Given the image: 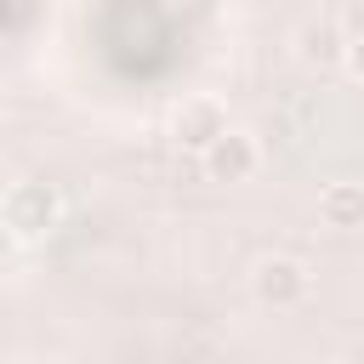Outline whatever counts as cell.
Here are the masks:
<instances>
[{"mask_svg":"<svg viewBox=\"0 0 364 364\" xmlns=\"http://www.w3.org/2000/svg\"><path fill=\"white\" fill-rule=\"evenodd\" d=\"M0 216H6V233H11L17 245H28V239H46V233L57 228L63 199H57V188H51V182H11V188H6Z\"/></svg>","mask_w":364,"mask_h":364,"instance_id":"6da1fadb","label":"cell"},{"mask_svg":"<svg viewBox=\"0 0 364 364\" xmlns=\"http://www.w3.org/2000/svg\"><path fill=\"white\" fill-rule=\"evenodd\" d=\"M250 290H256V301H262V307L284 313V307H301V301H307L313 273H307L296 256H262V262H256V273H250Z\"/></svg>","mask_w":364,"mask_h":364,"instance_id":"7a4b0ae2","label":"cell"},{"mask_svg":"<svg viewBox=\"0 0 364 364\" xmlns=\"http://www.w3.org/2000/svg\"><path fill=\"white\" fill-rule=\"evenodd\" d=\"M256 165H262V148H256V136H250V131H228V136H216V142L199 154L205 182H222V188L250 182V176H256Z\"/></svg>","mask_w":364,"mask_h":364,"instance_id":"3957f363","label":"cell"},{"mask_svg":"<svg viewBox=\"0 0 364 364\" xmlns=\"http://www.w3.org/2000/svg\"><path fill=\"white\" fill-rule=\"evenodd\" d=\"M233 125H228V114H222V102L216 97H182L176 102V114H171V136H176V148H188V154H205L216 136H228Z\"/></svg>","mask_w":364,"mask_h":364,"instance_id":"277c9868","label":"cell"},{"mask_svg":"<svg viewBox=\"0 0 364 364\" xmlns=\"http://www.w3.org/2000/svg\"><path fill=\"white\" fill-rule=\"evenodd\" d=\"M347 46H353V34H341V23L336 17H313V23H301L296 28V63L301 68H336V63H347Z\"/></svg>","mask_w":364,"mask_h":364,"instance_id":"5b68a950","label":"cell"},{"mask_svg":"<svg viewBox=\"0 0 364 364\" xmlns=\"http://www.w3.org/2000/svg\"><path fill=\"white\" fill-rule=\"evenodd\" d=\"M318 222L324 228H364V182H330L318 193Z\"/></svg>","mask_w":364,"mask_h":364,"instance_id":"8992f818","label":"cell"},{"mask_svg":"<svg viewBox=\"0 0 364 364\" xmlns=\"http://www.w3.org/2000/svg\"><path fill=\"white\" fill-rule=\"evenodd\" d=\"M347 68H353V80H364V34H353V46H347Z\"/></svg>","mask_w":364,"mask_h":364,"instance_id":"52a82bcc","label":"cell"},{"mask_svg":"<svg viewBox=\"0 0 364 364\" xmlns=\"http://www.w3.org/2000/svg\"><path fill=\"white\" fill-rule=\"evenodd\" d=\"M6 23H23V0H6Z\"/></svg>","mask_w":364,"mask_h":364,"instance_id":"ba28073f","label":"cell"},{"mask_svg":"<svg viewBox=\"0 0 364 364\" xmlns=\"http://www.w3.org/2000/svg\"><path fill=\"white\" fill-rule=\"evenodd\" d=\"M267 364H301V358H267Z\"/></svg>","mask_w":364,"mask_h":364,"instance_id":"9c48e42d","label":"cell"}]
</instances>
